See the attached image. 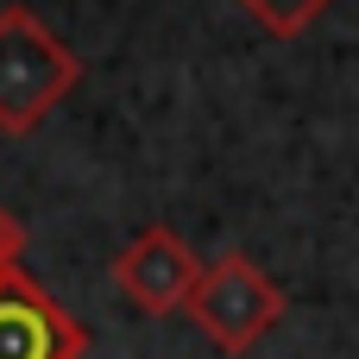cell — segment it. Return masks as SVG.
Here are the masks:
<instances>
[{"instance_id": "obj_5", "label": "cell", "mask_w": 359, "mask_h": 359, "mask_svg": "<svg viewBox=\"0 0 359 359\" xmlns=\"http://www.w3.org/2000/svg\"><path fill=\"white\" fill-rule=\"evenodd\" d=\"M233 6H240V13H252L271 38H303V32H309L334 0H233Z\"/></svg>"}, {"instance_id": "obj_2", "label": "cell", "mask_w": 359, "mask_h": 359, "mask_svg": "<svg viewBox=\"0 0 359 359\" xmlns=\"http://www.w3.org/2000/svg\"><path fill=\"white\" fill-rule=\"evenodd\" d=\"M183 316L202 328V341H208L215 353L240 359L290 316V297H284V284L265 278L246 252H221L215 265H202V284H196V297H189Z\"/></svg>"}, {"instance_id": "obj_4", "label": "cell", "mask_w": 359, "mask_h": 359, "mask_svg": "<svg viewBox=\"0 0 359 359\" xmlns=\"http://www.w3.org/2000/svg\"><path fill=\"white\" fill-rule=\"evenodd\" d=\"M88 328L19 265H0V359H82Z\"/></svg>"}, {"instance_id": "obj_6", "label": "cell", "mask_w": 359, "mask_h": 359, "mask_svg": "<svg viewBox=\"0 0 359 359\" xmlns=\"http://www.w3.org/2000/svg\"><path fill=\"white\" fill-rule=\"evenodd\" d=\"M19 252H25V227L0 208V265H19Z\"/></svg>"}, {"instance_id": "obj_1", "label": "cell", "mask_w": 359, "mask_h": 359, "mask_svg": "<svg viewBox=\"0 0 359 359\" xmlns=\"http://www.w3.org/2000/svg\"><path fill=\"white\" fill-rule=\"evenodd\" d=\"M82 82V57L32 13V6H0V133L25 139L69 88Z\"/></svg>"}, {"instance_id": "obj_3", "label": "cell", "mask_w": 359, "mask_h": 359, "mask_svg": "<svg viewBox=\"0 0 359 359\" xmlns=\"http://www.w3.org/2000/svg\"><path fill=\"white\" fill-rule=\"evenodd\" d=\"M114 284L126 290V303L139 316H177V309H189V297L202 284V259L189 252V240L177 227H139L114 252Z\"/></svg>"}]
</instances>
